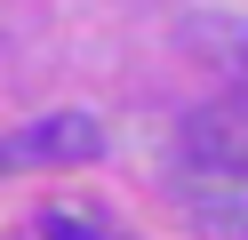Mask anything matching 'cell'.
<instances>
[{"instance_id":"cell-1","label":"cell","mask_w":248,"mask_h":240,"mask_svg":"<svg viewBox=\"0 0 248 240\" xmlns=\"http://www.w3.org/2000/svg\"><path fill=\"white\" fill-rule=\"evenodd\" d=\"M96 152H104V128L88 112H48V120L16 128V136H0V176L8 168H80Z\"/></svg>"},{"instance_id":"cell-2","label":"cell","mask_w":248,"mask_h":240,"mask_svg":"<svg viewBox=\"0 0 248 240\" xmlns=\"http://www.w3.org/2000/svg\"><path fill=\"white\" fill-rule=\"evenodd\" d=\"M184 216L200 240H248V168H184Z\"/></svg>"},{"instance_id":"cell-3","label":"cell","mask_w":248,"mask_h":240,"mask_svg":"<svg viewBox=\"0 0 248 240\" xmlns=\"http://www.w3.org/2000/svg\"><path fill=\"white\" fill-rule=\"evenodd\" d=\"M184 168H248V96L184 120Z\"/></svg>"},{"instance_id":"cell-4","label":"cell","mask_w":248,"mask_h":240,"mask_svg":"<svg viewBox=\"0 0 248 240\" xmlns=\"http://www.w3.org/2000/svg\"><path fill=\"white\" fill-rule=\"evenodd\" d=\"M184 48L200 64H216V80H240L248 88V16H192L184 24Z\"/></svg>"},{"instance_id":"cell-5","label":"cell","mask_w":248,"mask_h":240,"mask_svg":"<svg viewBox=\"0 0 248 240\" xmlns=\"http://www.w3.org/2000/svg\"><path fill=\"white\" fill-rule=\"evenodd\" d=\"M40 240H104V224L88 216V200H56L40 208Z\"/></svg>"}]
</instances>
